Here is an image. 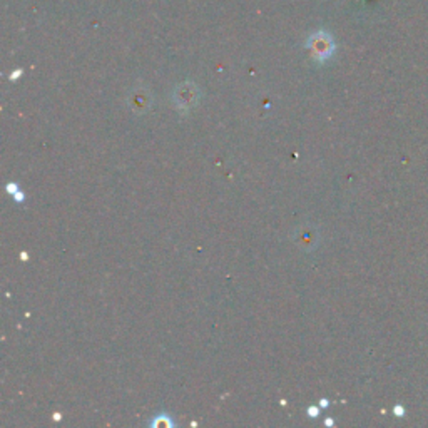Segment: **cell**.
Instances as JSON below:
<instances>
[{"label": "cell", "mask_w": 428, "mask_h": 428, "mask_svg": "<svg viewBox=\"0 0 428 428\" xmlns=\"http://www.w3.org/2000/svg\"><path fill=\"white\" fill-rule=\"evenodd\" d=\"M201 92L198 86L192 82H184V84L177 86L176 90L173 92V104L179 112H189L199 104Z\"/></svg>", "instance_id": "6da1fadb"}, {"label": "cell", "mask_w": 428, "mask_h": 428, "mask_svg": "<svg viewBox=\"0 0 428 428\" xmlns=\"http://www.w3.org/2000/svg\"><path fill=\"white\" fill-rule=\"evenodd\" d=\"M127 104L132 112H136V114H144V112L149 111L151 105H153V96H151L146 89H136L134 92L129 96Z\"/></svg>", "instance_id": "7a4b0ae2"}, {"label": "cell", "mask_w": 428, "mask_h": 428, "mask_svg": "<svg viewBox=\"0 0 428 428\" xmlns=\"http://www.w3.org/2000/svg\"><path fill=\"white\" fill-rule=\"evenodd\" d=\"M294 243L300 246L305 251H312L314 246L318 244V231L312 226H300L293 233Z\"/></svg>", "instance_id": "3957f363"}, {"label": "cell", "mask_w": 428, "mask_h": 428, "mask_svg": "<svg viewBox=\"0 0 428 428\" xmlns=\"http://www.w3.org/2000/svg\"><path fill=\"white\" fill-rule=\"evenodd\" d=\"M310 49H312L313 58H316L318 60L328 59L333 52L331 40L327 36H323V34H318V36L313 37L312 42H310Z\"/></svg>", "instance_id": "277c9868"}, {"label": "cell", "mask_w": 428, "mask_h": 428, "mask_svg": "<svg viewBox=\"0 0 428 428\" xmlns=\"http://www.w3.org/2000/svg\"><path fill=\"white\" fill-rule=\"evenodd\" d=\"M174 425V422L171 420V416L169 415H166V414H161V415H158L156 418L153 420V422H151V427H173Z\"/></svg>", "instance_id": "5b68a950"}, {"label": "cell", "mask_w": 428, "mask_h": 428, "mask_svg": "<svg viewBox=\"0 0 428 428\" xmlns=\"http://www.w3.org/2000/svg\"><path fill=\"white\" fill-rule=\"evenodd\" d=\"M308 414H310V416H318V408H314V407H310L308 408Z\"/></svg>", "instance_id": "8992f818"}, {"label": "cell", "mask_w": 428, "mask_h": 428, "mask_svg": "<svg viewBox=\"0 0 428 428\" xmlns=\"http://www.w3.org/2000/svg\"><path fill=\"white\" fill-rule=\"evenodd\" d=\"M15 199H17L18 203H22V199H24V194H22V192H17V194H15Z\"/></svg>", "instance_id": "52a82bcc"}, {"label": "cell", "mask_w": 428, "mask_h": 428, "mask_svg": "<svg viewBox=\"0 0 428 428\" xmlns=\"http://www.w3.org/2000/svg\"><path fill=\"white\" fill-rule=\"evenodd\" d=\"M396 414H400V416H403V408H396Z\"/></svg>", "instance_id": "ba28073f"}]
</instances>
